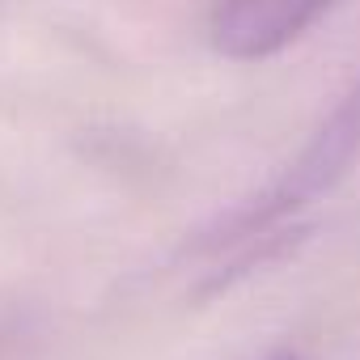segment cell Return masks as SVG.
<instances>
[{"label": "cell", "instance_id": "cell-1", "mask_svg": "<svg viewBox=\"0 0 360 360\" xmlns=\"http://www.w3.org/2000/svg\"><path fill=\"white\" fill-rule=\"evenodd\" d=\"M335 0H217L208 39L225 60L259 64L292 47Z\"/></svg>", "mask_w": 360, "mask_h": 360}, {"label": "cell", "instance_id": "cell-2", "mask_svg": "<svg viewBox=\"0 0 360 360\" xmlns=\"http://www.w3.org/2000/svg\"><path fill=\"white\" fill-rule=\"evenodd\" d=\"M276 360H297V356H276Z\"/></svg>", "mask_w": 360, "mask_h": 360}]
</instances>
